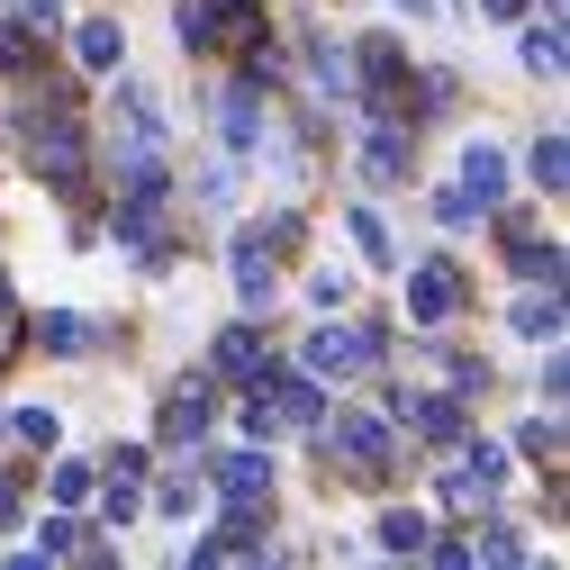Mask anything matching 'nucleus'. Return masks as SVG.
I'll return each instance as SVG.
<instances>
[{"label": "nucleus", "instance_id": "nucleus-13", "mask_svg": "<svg viewBox=\"0 0 570 570\" xmlns=\"http://www.w3.org/2000/svg\"><path fill=\"white\" fill-rule=\"evenodd\" d=\"M416 534H425V525H416V517H381V543H390V552H407V543H416Z\"/></svg>", "mask_w": 570, "mask_h": 570}, {"label": "nucleus", "instance_id": "nucleus-14", "mask_svg": "<svg viewBox=\"0 0 570 570\" xmlns=\"http://www.w3.org/2000/svg\"><path fill=\"white\" fill-rule=\"evenodd\" d=\"M407 10H435V0H407Z\"/></svg>", "mask_w": 570, "mask_h": 570}, {"label": "nucleus", "instance_id": "nucleus-11", "mask_svg": "<svg viewBox=\"0 0 570 570\" xmlns=\"http://www.w3.org/2000/svg\"><path fill=\"white\" fill-rule=\"evenodd\" d=\"M525 63H534V73H552V63H561V37H552V28H534V37H525Z\"/></svg>", "mask_w": 570, "mask_h": 570}, {"label": "nucleus", "instance_id": "nucleus-9", "mask_svg": "<svg viewBox=\"0 0 570 570\" xmlns=\"http://www.w3.org/2000/svg\"><path fill=\"white\" fill-rule=\"evenodd\" d=\"M263 136V109H245V100H227V146H254Z\"/></svg>", "mask_w": 570, "mask_h": 570}, {"label": "nucleus", "instance_id": "nucleus-3", "mask_svg": "<svg viewBox=\"0 0 570 570\" xmlns=\"http://www.w3.org/2000/svg\"><path fill=\"white\" fill-rule=\"evenodd\" d=\"M353 245H363L372 263H399V245H390V227L372 218V208H353Z\"/></svg>", "mask_w": 570, "mask_h": 570}, {"label": "nucleus", "instance_id": "nucleus-8", "mask_svg": "<svg viewBox=\"0 0 570 570\" xmlns=\"http://www.w3.org/2000/svg\"><path fill=\"white\" fill-rule=\"evenodd\" d=\"M82 63H91V73H100V63H118V28H109V19L82 28Z\"/></svg>", "mask_w": 570, "mask_h": 570}, {"label": "nucleus", "instance_id": "nucleus-2", "mask_svg": "<svg viewBox=\"0 0 570 570\" xmlns=\"http://www.w3.org/2000/svg\"><path fill=\"white\" fill-rule=\"evenodd\" d=\"M218 480H227L236 498H263V489H272V462H263V453H236V462H227Z\"/></svg>", "mask_w": 570, "mask_h": 570}, {"label": "nucleus", "instance_id": "nucleus-5", "mask_svg": "<svg viewBox=\"0 0 570 570\" xmlns=\"http://www.w3.org/2000/svg\"><path fill=\"white\" fill-rule=\"evenodd\" d=\"M517 335H543V344H552V335H561V299H525V308H517Z\"/></svg>", "mask_w": 570, "mask_h": 570}, {"label": "nucleus", "instance_id": "nucleus-12", "mask_svg": "<svg viewBox=\"0 0 570 570\" xmlns=\"http://www.w3.org/2000/svg\"><path fill=\"white\" fill-rule=\"evenodd\" d=\"M534 181L561 190V136H543V146H534Z\"/></svg>", "mask_w": 570, "mask_h": 570}, {"label": "nucleus", "instance_id": "nucleus-6", "mask_svg": "<svg viewBox=\"0 0 570 570\" xmlns=\"http://www.w3.org/2000/svg\"><path fill=\"white\" fill-rule=\"evenodd\" d=\"M199 425H208V399H173V407H164V435H173V444L199 435Z\"/></svg>", "mask_w": 570, "mask_h": 570}, {"label": "nucleus", "instance_id": "nucleus-1", "mask_svg": "<svg viewBox=\"0 0 570 570\" xmlns=\"http://www.w3.org/2000/svg\"><path fill=\"white\" fill-rule=\"evenodd\" d=\"M353 363H372V335H335V326H326V335H308V372H326V381H335V372H353Z\"/></svg>", "mask_w": 570, "mask_h": 570}, {"label": "nucleus", "instance_id": "nucleus-10", "mask_svg": "<svg viewBox=\"0 0 570 570\" xmlns=\"http://www.w3.org/2000/svg\"><path fill=\"white\" fill-rule=\"evenodd\" d=\"M10 425H19V444H55V416H46V407H19Z\"/></svg>", "mask_w": 570, "mask_h": 570}, {"label": "nucleus", "instance_id": "nucleus-7", "mask_svg": "<svg viewBox=\"0 0 570 570\" xmlns=\"http://www.w3.org/2000/svg\"><path fill=\"white\" fill-rule=\"evenodd\" d=\"M453 308V272H425L416 281V317H444Z\"/></svg>", "mask_w": 570, "mask_h": 570}, {"label": "nucleus", "instance_id": "nucleus-4", "mask_svg": "<svg viewBox=\"0 0 570 570\" xmlns=\"http://www.w3.org/2000/svg\"><path fill=\"white\" fill-rule=\"evenodd\" d=\"M399 164H407V146H399V136H372V155H363V181H399Z\"/></svg>", "mask_w": 570, "mask_h": 570}]
</instances>
